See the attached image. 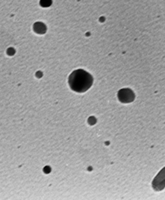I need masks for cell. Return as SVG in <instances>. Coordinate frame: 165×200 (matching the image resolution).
<instances>
[{"instance_id": "obj_1", "label": "cell", "mask_w": 165, "mask_h": 200, "mask_svg": "<svg viewBox=\"0 0 165 200\" xmlns=\"http://www.w3.org/2000/svg\"><path fill=\"white\" fill-rule=\"evenodd\" d=\"M93 85V77L84 70H77L69 77V85L72 90L78 93L87 91Z\"/></svg>"}, {"instance_id": "obj_5", "label": "cell", "mask_w": 165, "mask_h": 200, "mask_svg": "<svg viewBox=\"0 0 165 200\" xmlns=\"http://www.w3.org/2000/svg\"><path fill=\"white\" fill-rule=\"evenodd\" d=\"M41 4L43 6H49V5L51 4V0H41Z\"/></svg>"}, {"instance_id": "obj_4", "label": "cell", "mask_w": 165, "mask_h": 200, "mask_svg": "<svg viewBox=\"0 0 165 200\" xmlns=\"http://www.w3.org/2000/svg\"><path fill=\"white\" fill-rule=\"evenodd\" d=\"M34 30H35L37 33H43V32H45V31H46V27L44 26V24L38 23L35 24V26H34Z\"/></svg>"}, {"instance_id": "obj_3", "label": "cell", "mask_w": 165, "mask_h": 200, "mask_svg": "<svg viewBox=\"0 0 165 200\" xmlns=\"http://www.w3.org/2000/svg\"><path fill=\"white\" fill-rule=\"evenodd\" d=\"M119 99L123 103H129L131 102L135 99V95L130 89H121L118 94Z\"/></svg>"}, {"instance_id": "obj_2", "label": "cell", "mask_w": 165, "mask_h": 200, "mask_svg": "<svg viewBox=\"0 0 165 200\" xmlns=\"http://www.w3.org/2000/svg\"><path fill=\"white\" fill-rule=\"evenodd\" d=\"M165 187V168L161 170L153 181V188L157 191L162 190Z\"/></svg>"}]
</instances>
